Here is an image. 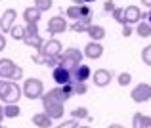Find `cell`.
Returning a JSON list of instances; mask_svg holds the SVG:
<instances>
[{"instance_id": "74e56055", "label": "cell", "mask_w": 151, "mask_h": 128, "mask_svg": "<svg viewBox=\"0 0 151 128\" xmlns=\"http://www.w3.org/2000/svg\"><path fill=\"white\" fill-rule=\"evenodd\" d=\"M4 48H6V37H4V35L0 33V52H2Z\"/></svg>"}, {"instance_id": "4dcf8cb0", "label": "cell", "mask_w": 151, "mask_h": 128, "mask_svg": "<svg viewBox=\"0 0 151 128\" xmlns=\"http://www.w3.org/2000/svg\"><path fill=\"white\" fill-rule=\"evenodd\" d=\"M122 10H124V8H115V10L111 12V14H113V19L119 21L121 25H122Z\"/></svg>"}, {"instance_id": "f6af8a7d", "label": "cell", "mask_w": 151, "mask_h": 128, "mask_svg": "<svg viewBox=\"0 0 151 128\" xmlns=\"http://www.w3.org/2000/svg\"><path fill=\"white\" fill-rule=\"evenodd\" d=\"M77 128H90V126H81V124H78V126H77Z\"/></svg>"}, {"instance_id": "8fae6325", "label": "cell", "mask_w": 151, "mask_h": 128, "mask_svg": "<svg viewBox=\"0 0 151 128\" xmlns=\"http://www.w3.org/2000/svg\"><path fill=\"white\" fill-rule=\"evenodd\" d=\"M67 31V21L61 17V15H54V17L48 21V33L50 35H61Z\"/></svg>"}, {"instance_id": "cb8c5ba5", "label": "cell", "mask_w": 151, "mask_h": 128, "mask_svg": "<svg viewBox=\"0 0 151 128\" xmlns=\"http://www.w3.org/2000/svg\"><path fill=\"white\" fill-rule=\"evenodd\" d=\"M65 15L69 19H75V21H77V19L81 17V6H77V4L69 6V8H67V12H65Z\"/></svg>"}, {"instance_id": "2e32d148", "label": "cell", "mask_w": 151, "mask_h": 128, "mask_svg": "<svg viewBox=\"0 0 151 128\" xmlns=\"http://www.w3.org/2000/svg\"><path fill=\"white\" fill-rule=\"evenodd\" d=\"M86 35H88V37L92 38L94 42H100L101 38L105 37V29H103L101 25H94V23H92V25L86 29Z\"/></svg>"}, {"instance_id": "5bb4252c", "label": "cell", "mask_w": 151, "mask_h": 128, "mask_svg": "<svg viewBox=\"0 0 151 128\" xmlns=\"http://www.w3.org/2000/svg\"><path fill=\"white\" fill-rule=\"evenodd\" d=\"M111 78H113V73H111V71H107V69H98V71H94V84H96L98 88L109 86Z\"/></svg>"}, {"instance_id": "4fadbf2b", "label": "cell", "mask_w": 151, "mask_h": 128, "mask_svg": "<svg viewBox=\"0 0 151 128\" xmlns=\"http://www.w3.org/2000/svg\"><path fill=\"white\" fill-rule=\"evenodd\" d=\"M15 63H14V59H10V58H2L0 59V78H4V81H10L12 78V75H14V71H15Z\"/></svg>"}, {"instance_id": "30bf717a", "label": "cell", "mask_w": 151, "mask_h": 128, "mask_svg": "<svg viewBox=\"0 0 151 128\" xmlns=\"http://www.w3.org/2000/svg\"><path fill=\"white\" fill-rule=\"evenodd\" d=\"M21 96H23V92H21V88H19V84L10 81V86H8V90H6V94H4L2 101L4 103H17L19 99H21Z\"/></svg>"}, {"instance_id": "bcb514c9", "label": "cell", "mask_w": 151, "mask_h": 128, "mask_svg": "<svg viewBox=\"0 0 151 128\" xmlns=\"http://www.w3.org/2000/svg\"><path fill=\"white\" fill-rule=\"evenodd\" d=\"M0 128H8V126H0Z\"/></svg>"}, {"instance_id": "d590c367", "label": "cell", "mask_w": 151, "mask_h": 128, "mask_svg": "<svg viewBox=\"0 0 151 128\" xmlns=\"http://www.w3.org/2000/svg\"><path fill=\"white\" fill-rule=\"evenodd\" d=\"M142 128H151V117L142 115Z\"/></svg>"}, {"instance_id": "e575fe53", "label": "cell", "mask_w": 151, "mask_h": 128, "mask_svg": "<svg viewBox=\"0 0 151 128\" xmlns=\"http://www.w3.org/2000/svg\"><path fill=\"white\" fill-rule=\"evenodd\" d=\"M122 37H132V25H126V23L122 25Z\"/></svg>"}, {"instance_id": "7a4b0ae2", "label": "cell", "mask_w": 151, "mask_h": 128, "mask_svg": "<svg viewBox=\"0 0 151 128\" xmlns=\"http://www.w3.org/2000/svg\"><path fill=\"white\" fill-rule=\"evenodd\" d=\"M42 107H44V113L54 121V119H61L63 113H65V103L61 101H55V99L48 98L46 94H42Z\"/></svg>"}, {"instance_id": "ee69618b", "label": "cell", "mask_w": 151, "mask_h": 128, "mask_svg": "<svg viewBox=\"0 0 151 128\" xmlns=\"http://www.w3.org/2000/svg\"><path fill=\"white\" fill-rule=\"evenodd\" d=\"M94 2V0H84V4H92Z\"/></svg>"}, {"instance_id": "d6a6232c", "label": "cell", "mask_w": 151, "mask_h": 128, "mask_svg": "<svg viewBox=\"0 0 151 128\" xmlns=\"http://www.w3.org/2000/svg\"><path fill=\"white\" fill-rule=\"evenodd\" d=\"M132 128H142V113H136L132 117Z\"/></svg>"}, {"instance_id": "9a60e30c", "label": "cell", "mask_w": 151, "mask_h": 128, "mask_svg": "<svg viewBox=\"0 0 151 128\" xmlns=\"http://www.w3.org/2000/svg\"><path fill=\"white\" fill-rule=\"evenodd\" d=\"M84 55H86L88 59H100L101 55H103V46H101L100 42L90 40V42L84 46Z\"/></svg>"}, {"instance_id": "ffe728a7", "label": "cell", "mask_w": 151, "mask_h": 128, "mask_svg": "<svg viewBox=\"0 0 151 128\" xmlns=\"http://www.w3.org/2000/svg\"><path fill=\"white\" fill-rule=\"evenodd\" d=\"M33 122H35V126H38V128H50V126H52V119H50L46 113H37V115H33Z\"/></svg>"}, {"instance_id": "7402d4cb", "label": "cell", "mask_w": 151, "mask_h": 128, "mask_svg": "<svg viewBox=\"0 0 151 128\" xmlns=\"http://www.w3.org/2000/svg\"><path fill=\"white\" fill-rule=\"evenodd\" d=\"M136 33H138V37H142V38L151 37V25L147 21H140L138 27H136Z\"/></svg>"}, {"instance_id": "836d02e7", "label": "cell", "mask_w": 151, "mask_h": 128, "mask_svg": "<svg viewBox=\"0 0 151 128\" xmlns=\"http://www.w3.org/2000/svg\"><path fill=\"white\" fill-rule=\"evenodd\" d=\"M8 86H10V81H0V99L4 98V94H6Z\"/></svg>"}, {"instance_id": "7bdbcfd3", "label": "cell", "mask_w": 151, "mask_h": 128, "mask_svg": "<svg viewBox=\"0 0 151 128\" xmlns=\"http://www.w3.org/2000/svg\"><path fill=\"white\" fill-rule=\"evenodd\" d=\"M107 128H124L122 124H111V126H107Z\"/></svg>"}, {"instance_id": "83f0119b", "label": "cell", "mask_w": 151, "mask_h": 128, "mask_svg": "<svg viewBox=\"0 0 151 128\" xmlns=\"http://www.w3.org/2000/svg\"><path fill=\"white\" fill-rule=\"evenodd\" d=\"M142 59H144L145 65L151 67V44H149V46H145L144 50H142Z\"/></svg>"}, {"instance_id": "9c48e42d", "label": "cell", "mask_w": 151, "mask_h": 128, "mask_svg": "<svg viewBox=\"0 0 151 128\" xmlns=\"http://www.w3.org/2000/svg\"><path fill=\"white\" fill-rule=\"evenodd\" d=\"M52 78L55 81V84H58V86H63V84L73 82V78H71V71L65 69V67H61V65H55L54 67V71H52Z\"/></svg>"}, {"instance_id": "60d3db41", "label": "cell", "mask_w": 151, "mask_h": 128, "mask_svg": "<svg viewBox=\"0 0 151 128\" xmlns=\"http://www.w3.org/2000/svg\"><path fill=\"white\" fill-rule=\"evenodd\" d=\"M145 17H147V23L151 25V8H149V12H147V14H145Z\"/></svg>"}, {"instance_id": "ab89813d", "label": "cell", "mask_w": 151, "mask_h": 128, "mask_svg": "<svg viewBox=\"0 0 151 128\" xmlns=\"http://www.w3.org/2000/svg\"><path fill=\"white\" fill-rule=\"evenodd\" d=\"M2 119H6V117H4V107L0 105V122H2Z\"/></svg>"}, {"instance_id": "8992f818", "label": "cell", "mask_w": 151, "mask_h": 128, "mask_svg": "<svg viewBox=\"0 0 151 128\" xmlns=\"http://www.w3.org/2000/svg\"><path fill=\"white\" fill-rule=\"evenodd\" d=\"M132 101L136 103H145L151 99V84H147V82H140L136 88L132 90Z\"/></svg>"}, {"instance_id": "4316f807", "label": "cell", "mask_w": 151, "mask_h": 128, "mask_svg": "<svg viewBox=\"0 0 151 128\" xmlns=\"http://www.w3.org/2000/svg\"><path fill=\"white\" fill-rule=\"evenodd\" d=\"M117 82H119L121 86H128L130 82H132V75H130V73H121V75L117 77Z\"/></svg>"}, {"instance_id": "52a82bcc", "label": "cell", "mask_w": 151, "mask_h": 128, "mask_svg": "<svg viewBox=\"0 0 151 128\" xmlns=\"http://www.w3.org/2000/svg\"><path fill=\"white\" fill-rule=\"evenodd\" d=\"M15 19H17V12H15L14 8H8L2 14V17H0V33L2 35L10 33V29L15 25Z\"/></svg>"}, {"instance_id": "3957f363", "label": "cell", "mask_w": 151, "mask_h": 128, "mask_svg": "<svg viewBox=\"0 0 151 128\" xmlns=\"http://www.w3.org/2000/svg\"><path fill=\"white\" fill-rule=\"evenodd\" d=\"M23 96L29 99H40L42 94H44V84H42V81H38V78H27L25 84L21 88Z\"/></svg>"}, {"instance_id": "d4e9b609", "label": "cell", "mask_w": 151, "mask_h": 128, "mask_svg": "<svg viewBox=\"0 0 151 128\" xmlns=\"http://www.w3.org/2000/svg\"><path fill=\"white\" fill-rule=\"evenodd\" d=\"M71 115H73L75 121H81V119H88V117H90V115H88V109H86V107H77V109L71 111Z\"/></svg>"}, {"instance_id": "ac0fdd59", "label": "cell", "mask_w": 151, "mask_h": 128, "mask_svg": "<svg viewBox=\"0 0 151 128\" xmlns=\"http://www.w3.org/2000/svg\"><path fill=\"white\" fill-rule=\"evenodd\" d=\"M40 15H42V12L40 10H37V8H27L25 12H23V19H25L27 23H38L40 21Z\"/></svg>"}, {"instance_id": "44dd1931", "label": "cell", "mask_w": 151, "mask_h": 128, "mask_svg": "<svg viewBox=\"0 0 151 128\" xmlns=\"http://www.w3.org/2000/svg\"><path fill=\"white\" fill-rule=\"evenodd\" d=\"M21 115V109H19L17 103H6L4 105V117L6 119H17Z\"/></svg>"}, {"instance_id": "ba28073f", "label": "cell", "mask_w": 151, "mask_h": 128, "mask_svg": "<svg viewBox=\"0 0 151 128\" xmlns=\"http://www.w3.org/2000/svg\"><path fill=\"white\" fill-rule=\"evenodd\" d=\"M142 21V12L138 6H126L122 10V25H134V23Z\"/></svg>"}, {"instance_id": "8d00e7d4", "label": "cell", "mask_w": 151, "mask_h": 128, "mask_svg": "<svg viewBox=\"0 0 151 128\" xmlns=\"http://www.w3.org/2000/svg\"><path fill=\"white\" fill-rule=\"evenodd\" d=\"M103 10H105V12H113V10H115V4H113V0H107V2L103 4Z\"/></svg>"}, {"instance_id": "6da1fadb", "label": "cell", "mask_w": 151, "mask_h": 128, "mask_svg": "<svg viewBox=\"0 0 151 128\" xmlns=\"http://www.w3.org/2000/svg\"><path fill=\"white\" fill-rule=\"evenodd\" d=\"M82 58H84V54H82L81 50H77V48H67V50H63L61 54L58 55V65L65 67V69H75L77 65H81L82 63Z\"/></svg>"}, {"instance_id": "277c9868", "label": "cell", "mask_w": 151, "mask_h": 128, "mask_svg": "<svg viewBox=\"0 0 151 128\" xmlns=\"http://www.w3.org/2000/svg\"><path fill=\"white\" fill-rule=\"evenodd\" d=\"M23 42L27 44V46L35 48V50H38V48L44 44L42 40V37L38 35V23H27L25 27V37H23Z\"/></svg>"}, {"instance_id": "484cf974", "label": "cell", "mask_w": 151, "mask_h": 128, "mask_svg": "<svg viewBox=\"0 0 151 128\" xmlns=\"http://www.w3.org/2000/svg\"><path fill=\"white\" fill-rule=\"evenodd\" d=\"M37 10H40V12H48L52 6H54V0H35V4H33Z\"/></svg>"}, {"instance_id": "b9f144b4", "label": "cell", "mask_w": 151, "mask_h": 128, "mask_svg": "<svg viewBox=\"0 0 151 128\" xmlns=\"http://www.w3.org/2000/svg\"><path fill=\"white\" fill-rule=\"evenodd\" d=\"M142 4H144V6H147V8H151V0H142Z\"/></svg>"}, {"instance_id": "e0dca14e", "label": "cell", "mask_w": 151, "mask_h": 128, "mask_svg": "<svg viewBox=\"0 0 151 128\" xmlns=\"http://www.w3.org/2000/svg\"><path fill=\"white\" fill-rule=\"evenodd\" d=\"M92 25V17H78L77 21L71 25V31L73 33H86V29Z\"/></svg>"}, {"instance_id": "f1b7e54d", "label": "cell", "mask_w": 151, "mask_h": 128, "mask_svg": "<svg viewBox=\"0 0 151 128\" xmlns=\"http://www.w3.org/2000/svg\"><path fill=\"white\" fill-rule=\"evenodd\" d=\"M88 92V86H86V82H75V94L82 96Z\"/></svg>"}, {"instance_id": "d6986e66", "label": "cell", "mask_w": 151, "mask_h": 128, "mask_svg": "<svg viewBox=\"0 0 151 128\" xmlns=\"http://www.w3.org/2000/svg\"><path fill=\"white\" fill-rule=\"evenodd\" d=\"M48 98H52V99H55V101H61V103H65L67 99H69V96L65 94V90H63L61 86H55V88H52V90L48 92Z\"/></svg>"}, {"instance_id": "f546056e", "label": "cell", "mask_w": 151, "mask_h": 128, "mask_svg": "<svg viewBox=\"0 0 151 128\" xmlns=\"http://www.w3.org/2000/svg\"><path fill=\"white\" fill-rule=\"evenodd\" d=\"M81 17H92V8H90V4H82L81 6Z\"/></svg>"}, {"instance_id": "f35d334b", "label": "cell", "mask_w": 151, "mask_h": 128, "mask_svg": "<svg viewBox=\"0 0 151 128\" xmlns=\"http://www.w3.org/2000/svg\"><path fill=\"white\" fill-rule=\"evenodd\" d=\"M71 2L77 4V6H82V4H84V0H71Z\"/></svg>"}, {"instance_id": "1f68e13d", "label": "cell", "mask_w": 151, "mask_h": 128, "mask_svg": "<svg viewBox=\"0 0 151 128\" xmlns=\"http://www.w3.org/2000/svg\"><path fill=\"white\" fill-rule=\"evenodd\" d=\"M21 77H23V69H21V67H15V71H14V75H12V78H10V81L12 82H15V81H21Z\"/></svg>"}, {"instance_id": "7c38bea8", "label": "cell", "mask_w": 151, "mask_h": 128, "mask_svg": "<svg viewBox=\"0 0 151 128\" xmlns=\"http://www.w3.org/2000/svg\"><path fill=\"white\" fill-rule=\"evenodd\" d=\"M90 75H92V71H90L88 65H77L75 69H71V78H73V82H86L90 78Z\"/></svg>"}, {"instance_id": "5b68a950", "label": "cell", "mask_w": 151, "mask_h": 128, "mask_svg": "<svg viewBox=\"0 0 151 128\" xmlns=\"http://www.w3.org/2000/svg\"><path fill=\"white\" fill-rule=\"evenodd\" d=\"M63 52V46H61V42L59 40H55V38H50L48 42H44L40 48H38V54L40 55H44V58H55V55H59Z\"/></svg>"}, {"instance_id": "603a6c76", "label": "cell", "mask_w": 151, "mask_h": 128, "mask_svg": "<svg viewBox=\"0 0 151 128\" xmlns=\"http://www.w3.org/2000/svg\"><path fill=\"white\" fill-rule=\"evenodd\" d=\"M10 35H12V38H15V40H23V37H25V27L14 25L10 29Z\"/></svg>"}]
</instances>
